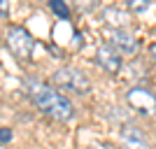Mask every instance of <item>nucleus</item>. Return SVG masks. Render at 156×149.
Instances as JSON below:
<instances>
[{"label": "nucleus", "mask_w": 156, "mask_h": 149, "mask_svg": "<svg viewBox=\"0 0 156 149\" xmlns=\"http://www.w3.org/2000/svg\"><path fill=\"white\" fill-rule=\"evenodd\" d=\"M51 77H54V84L56 86H61L65 91H72V93H89L91 91V79L86 77L82 70L70 68V65L58 68Z\"/></svg>", "instance_id": "2"}, {"label": "nucleus", "mask_w": 156, "mask_h": 149, "mask_svg": "<svg viewBox=\"0 0 156 149\" xmlns=\"http://www.w3.org/2000/svg\"><path fill=\"white\" fill-rule=\"evenodd\" d=\"M7 47L9 51L21 61H30L33 59V51H35V40L33 35L21 26H12L7 30Z\"/></svg>", "instance_id": "3"}, {"label": "nucleus", "mask_w": 156, "mask_h": 149, "mask_svg": "<svg viewBox=\"0 0 156 149\" xmlns=\"http://www.w3.org/2000/svg\"><path fill=\"white\" fill-rule=\"evenodd\" d=\"M126 100H128V105L133 110H137V112H144V114H154L156 112V96L151 91L142 89V86L130 89L128 96H126Z\"/></svg>", "instance_id": "4"}, {"label": "nucleus", "mask_w": 156, "mask_h": 149, "mask_svg": "<svg viewBox=\"0 0 156 149\" xmlns=\"http://www.w3.org/2000/svg\"><path fill=\"white\" fill-rule=\"evenodd\" d=\"M105 16H107V19H110V16H112V19H114V21H112V23H117L119 28H124V26H126V21H128V16H126L124 12H119V9H110V12L105 14Z\"/></svg>", "instance_id": "9"}, {"label": "nucleus", "mask_w": 156, "mask_h": 149, "mask_svg": "<svg viewBox=\"0 0 156 149\" xmlns=\"http://www.w3.org/2000/svg\"><path fill=\"white\" fill-rule=\"evenodd\" d=\"M96 61H98V65L103 68V70H107V72H119V68H121V54L119 51H114L110 44H103L100 49L96 51Z\"/></svg>", "instance_id": "7"}, {"label": "nucleus", "mask_w": 156, "mask_h": 149, "mask_svg": "<svg viewBox=\"0 0 156 149\" xmlns=\"http://www.w3.org/2000/svg\"><path fill=\"white\" fill-rule=\"evenodd\" d=\"M9 137H12V133H9V128H0V140H2V142H7Z\"/></svg>", "instance_id": "11"}, {"label": "nucleus", "mask_w": 156, "mask_h": 149, "mask_svg": "<svg viewBox=\"0 0 156 149\" xmlns=\"http://www.w3.org/2000/svg\"><path fill=\"white\" fill-rule=\"evenodd\" d=\"M121 147L124 149H149L144 130L140 126H126L121 130Z\"/></svg>", "instance_id": "6"}, {"label": "nucleus", "mask_w": 156, "mask_h": 149, "mask_svg": "<svg viewBox=\"0 0 156 149\" xmlns=\"http://www.w3.org/2000/svg\"><path fill=\"white\" fill-rule=\"evenodd\" d=\"M149 54H151V59H154V63H156V44L149 47Z\"/></svg>", "instance_id": "12"}, {"label": "nucleus", "mask_w": 156, "mask_h": 149, "mask_svg": "<svg viewBox=\"0 0 156 149\" xmlns=\"http://www.w3.org/2000/svg\"><path fill=\"white\" fill-rule=\"evenodd\" d=\"M7 12V2L5 0H0V14H5Z\"/></svg>", "instance_id": "13"}, {"label": "nucleus", "mask_w": 156, "mask_h": 149, "mask_svg": "<svg viewBox=\"0 0 156 149\" xmlns=\"http://www.w3.org/2000/svg\"><path fill=\"white\" fill-rule=\"evenodd\" d=\"M49 7H51V12L56 14V16H61V19H68V16H70V7L65 5L63 0H51Z\"/></svg>", "instance_id": "8"}, {"label": "nucleus", "mask_w": 156, "mask_h": 149, "mask_svg": "<svg viewBox=\"0 0 156 149\" xmlns=\"http://www.w3.org/2000/svg\"><path fill=\"white\" fill-rule=\"evenodd\" d=\"M128 7L133 12H147V9H149V2H147V0H130Z\"/></svg>", "instance_id": "10"}, {"label": "nucleus", "mask_w": 156, "mask_h": 149, "mask_svg": "<svg viewBox=\"0 0 156 149\" xmlns=\"http://www.w3.org/2000/svg\"><path fill=\"white\" fill-rule=\"evenodd\" d=\"M26 89H28V96L33 98V103L37 105L47 117L58 119V121H70V119L75 117V107H72V103L65 96H61L58 91H54L51 86L42 84V82H33V79H28Z\"/></svg>", "instance_id": "1"}, {"label": "nucleus", "mask_w": 156, "mask_h": 149, "mask_svg": "<svg viewBox=\"0 0 156 149\" xmlns=\"http://www.w3.org/2000/svg\"><path fill=\"white\" fill-rule=\"evenodd\" d=\"M107 40L110 47L114 51H124V54H135L137 51V42L126 28H110L107 30Z\"/></svg>", "instance_id": "5"}]
</instances>
